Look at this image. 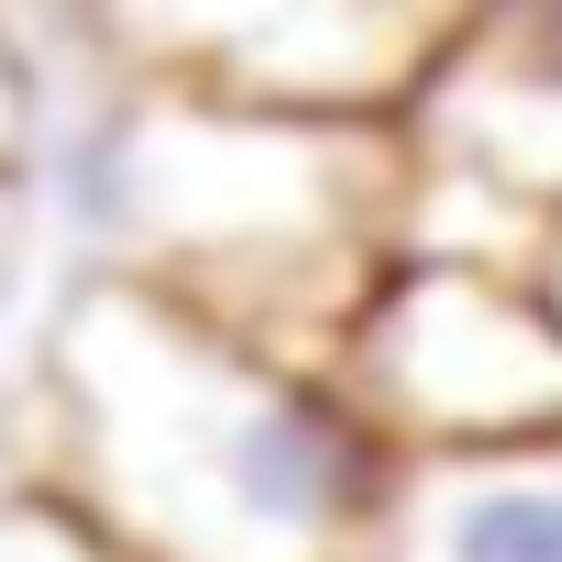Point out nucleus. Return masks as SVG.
I'll list each match as a JSON object with an SVG mask.
<instances>
[{"label":"nucleus","instance_id":"obj_1","mask_svg":"<svg viewBox=\"0 0 562 562\" xmlns=\"http://www.w3.org/2000/svg\"><path fill=\"white\" fill-rule=\"evenodd\" d=\"M23 419V496L122 562H364L397 463L331 375L265 364L133 276L56 310Z\"/></svg>","mask_w":562,"mask_h":562},{"label":"nucleus","instance_id":"obj_2","mask_svg":"<svg viewBox=\"0 0 562 562\" xmlns=\"http://www.w3.org/2000/svg\"><path fill=\"white\" fill-rule=\"evenodd\" d=\"M419 155L375 111H265L155 89L89 166L100 276L177 299L265 364L342 375V342L397 265Z\"/></svg>","mask_w":562,"mask_h":562},{"label":"nucleus","instance_id":"obj_3","mask_svg":"<svg viewBox=\"0 0 562 562\" xmlns=\"http://www.w3.org/2000/svg\"><path fill=\"white\" fill-rule=\"evenodd\" d=\"M353 419L408 452H507L562 441V310L518 265H441L397 254L342 342Z\"/></svg>","mask_w":562,"mask_h":562},{"label":"nucleus","instance_id":"obj_4","mask_svg":"<svg viewBox=\"0 0 562 562\" xmlns=\"http://www.w3.org/2000/svg\"><path fill=\"white\" fill-rule=\"evenodd\" d=\"M122 23L144 56H177L199 100L265 111H375L452 56L430 0H122Z\"/></svg>","mask_w":562,"mask_h":562},{"label":"nucleus","instance_id":"obj_5","mask_svg":"<svg viewBox=\"0 0 562 562\" xmlns=\"http://www.w3.org/2000/svg\"><path fill=\"white\" fill-rule=\"evenodd\" d=\"M364 562H562V441L386 463Z\"/></svg>","mask_w":562,"mask_h":562},{"label":"nucleus","instance_id":"obj_6","mask_svg":"<svg viewBox=\"0 0 562 562\" xmlns=\"http://www.w3.org/2000/svg\"><path fill=\"white\" fill-rule=\"evenodd\" d=\"M0 562H122V551H100L67 507H45V496H0Z\"/></svg>","mask_w":562,"mask_h":562},{"label":"nucleus","instance_id":"obj_7","mask_svg":"<svg viewBox=\"0 0 562 562\" xmlns=\"http://www.w3.org/2000/svg\"><path fill=\"white\" fill-rule=\"evenodd\" d=\"M23 254H34V210H23V177H0V310L23 299Z\"/></svg>","mask_w":562,"mask_h":562},{"label":"nucleus","instance_id":"obj_8","mask_svg":"<svg viewBox=\"0 0 562 562\" xmlns=\"http://www.w3.org/2000/svg\"><path fill=\"white\" fill-rule=\"evenodd\" d=\"M23 144H34V100H23V67H12V34H0V177H23Z\"/></svg>","mask_w":562,"mask_h":562},{"label":"nucleus","instance_id":"obj_9","mask_svg":"<svg viewBox=\"0 0 562 562\" xmlns=\"http://www.w3.org/2000/svg\"><path fill=\"white\" fill-rule=\"evenodd\" d=\"M529 276H540V299L562 310V210H551V232H540V265H529Z\"/></svg>","mask_w":562,"mask_h":562}]
</instances>
